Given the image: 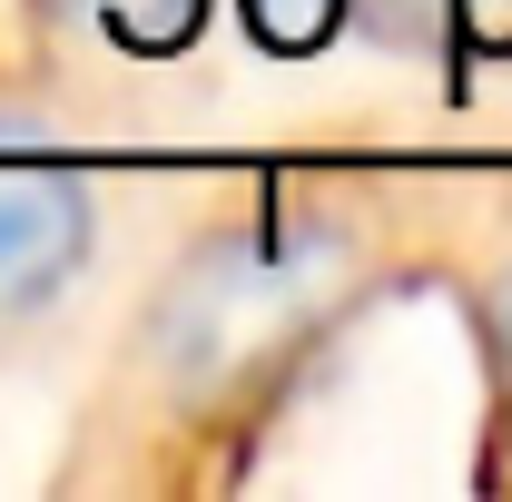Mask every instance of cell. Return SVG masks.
<instances>
[{"label":"cell","mask_w":512,"mask_h":502,"mask_svg":"<svg viewBox=\"0 0 512 502\" xmlns=\"http://www.w3.org/2000/svg\"><path fill=\"white\" fill-rule=\"evenodd\" d=\"M355 286V227L335 207L237 217L158 286L138 315V394L158 424H227L306 355Z\"/></svg>","instance_id":"obj_1"},{"label":"cell","mask_w":512,"mask_h":502,"mask_svg":"<svg viewBox=\"0 0 512 502\" xmlns=\"http://www.w3.org/2000/svg\"><path fill=\"white\" fill-rule=\"evenodd\" d=\"M99 247V197L20 109H0V335L60 306Z\"/></svg>","instance_id":"obj_2"},{"label":"cell","mask_w":512,"mask_h":502,"mask_svg":"<svg viewBox=\"0 0 512 502\" xmlns=\"http://www.w3.org/2000/svg\"><path fill=\"white\" fill-rule=\"evenodd\" d=\"M109 40H128V50H168V40H188L197 0H79Z\"/></svg>","instance_id":"obj_3"},{"label":"cell","mask_w":512,"mask_h":502,"mask_svg":"<svg viewBox=\"0 0 512 502\" xmlns=\"http://www.w3.org/2000/svg\"><path fill=\"white\" fill-rule=\"evenodd\" d=\"M493 365H503V384H512V276H503V296H493Z\"/></svg>","instance_id":"obj_4"}]
</instances>
